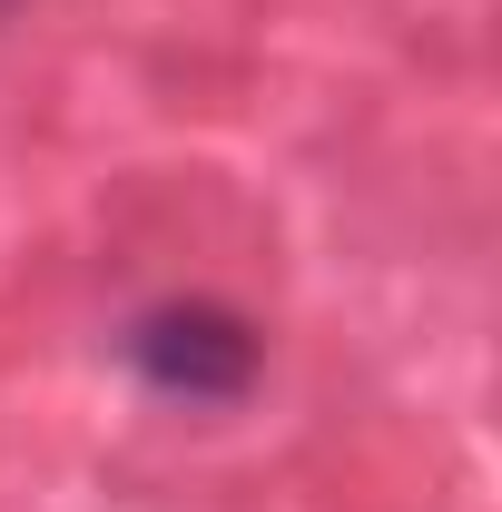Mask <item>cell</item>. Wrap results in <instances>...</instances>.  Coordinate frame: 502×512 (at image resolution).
<instances>
[{
    "label": "cell",
    "mask_w": 502,
    "mask_h": 512,
    "mask_svg": "<svg viewBox=\"0 0 502 512\" xmlns=\"http://www.w3.org/2000/svg\"><path fill=\"white\" fill-rule=\"evenodd\" d=\"M128 365L168 404H237L256 384V365H266V335L217 296H168V306H148L128 325Z\"/></svg>",
    "instance_id": "obj_1"
}]
</instances>
